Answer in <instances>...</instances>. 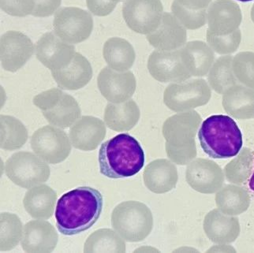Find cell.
<instances>
[{"instance_id":"obj_1","label":"cell","mask_w":254,"mask_h":253,"mask_svg":"<svg viewBox=\"0 0 254 253\" xmlns=\"http://www.w3.org/2000/svg\"><path fill=\"white\" fill-rule=\"evenodd\" d=\"M103 206L102 194L89 186L77 187L64 194L55 212L59 231L65 236L86 231L98 221Z\"/></svg>"},{"instance_id":"obj_2","label":"cell","mask_w":254,"mask_h":253,"mask_svg":"<svg viewBox=\"0 0 254 253\" xmlns=\"http://www.w3.org/2000/svg\"><path fill=\"white\" fill-rule=\"evenodd\" d=\"M98 162L100 174L108 179L130 178L144 167V150L137 139L121 133L101 144Z\"/></svg>"},{"instance_id":"obj_3","label":"cell","mask_w":254,"mask_h":253,"mask_svg":"<svg viewBox=\"0 0 254 253\" xmlns=\"http://www.w3.org/2000/svg\"><path fill=\"white\" fill-rule=\"evenodd\" d=\"M202 118L196 111L179 112L164 122L162 133L165 139L166 153L178 165H188L196 157L195 137Z\"/></svg>"},{"instance_id":"obj_4","label":"cell","mask_w":254,"mask_h":253,"mask_svg":"<svg viewBox=\"0 0 254 253\" xmlns=\"http://www.w3.org/2000/svg\"><path fill=\"white\" fill-rule=\"evenodd\" d=\"M200 147L209 157L229 159L240 152L243 134L237 123L227 115H212L207 118L198 131Z\"/></svg>"},{"instance_id":"obj_5","label":"cell","mask_w":254,"mask_h":253,"mask_svg":"<svg viewBox=\"0 0 254 253\" xmlns=\"http://www.w3.org/2000/svg\"><path fill=\"white\" fill-rule=\"evenodd\" d=\"M112 226L128 242H141L152 232L153 216L142 202L129 200L118 204L112 213Z\"/></svg>"},{"instance_id":"obj_6","label":"cell","mask_w":254,"mask_h":253,"mask_svg":"<svg viewBox=\"0 0 254 253\" xmlns=\"http://www.w3.org/2000/svg\"><path fill=\"white\" fill-rule=\"evenodd\" d=\"M33 104L41 110L51 125L60 128L72 126L81 118V108L77 100L60 88H51L37 95Z\"/></svg>"},{"instance_id":"obj_7","label":"cell","mask_w":254,"mask_h":253,"mask_svg":"<svg viewBox=\"0 0 254 253\" xmlns=\"http://www.w3.org/2000/svg\"><path fill=\"white\" fill-rule=\"evenodd\" d=\"M5 173L12 183L24 189L46 183L51 175L48 163L38 155L25 151L13 154L6 160Z\"/></svg>"},{"instance_id":"obj_8","label":"cell","mask_w":254,"mask_h":253,"mask_svg":"<svg viewBox=\"0 0 254 253\" xmlns=\"http://www.w3.org/2000/svg\"><path fill=\"white\" fill-rule=\"evenodd\" d=\"M212 97L209 84L202 78L172 83L165 88L164 103L175 112H189L206 105Z\"/></svg>"},{"instance_id":"obj_9","label":"cell","mask_w":254,"mask_h":253,"mask_svg":"<svg viewBox=\"0 0 254 253\" xmlns=\"http://www.w3.org/2000/svg\"><path fill=\"white\" fill-rule=\"evenodd\" d=\"M36 155L49 164H58L67 159L71 152L68 135L59 127L45 126L35 131L30 140Z\"/></svg>"},{"instance_id":"obj_10","label":"cell","mask_w":254,"mask_h":253,"mask_svg":"<svg viewBox=\"0 0 254 253\" xmlns=\"http://www.w3.org/2000/svg\"><path fill=\"white\" fill-rule=\"evenodd\" d=\"M54 32L69 44H79L90 37L93 29L92 14L79 7H63L55 14Z\"/></svg>"},{"instance_id":"obj_11","label":"cell","mask_w":254,"mask_h":253,"mask_svg":"<svg viewBox=\"0 0 254 253\" xmlns=\"http://www.w3.org/2000/svg\"><path fill=\"white\" fill-rule=\"evenodd\" d=\"M164 14L160 0H127L123 17L127 26L135 33L148 35L159 27Z\"/></svg>"},{"instance_id":"obj_12","label":"cell","mask_w":254,"mask_h":253,"mask_svg":"<svg viewBox=\"0 0 254 253\" xmlns=\"http://www.w3.org/2000/svg\"><path fill=\"white\" fill-rule=\"evenodd\" d=\"M179 49L155 50L151 53L148 60V69L155 80L162 83H180L192 77L182 60Z\"/></svg>"},{"instance_id":"obj_13","label":"cell","mask_w":254,"mask_h":253,"mask_svg":"<svg viewBox=\"0 0 254 253\" xmlns=\"http://www.w3.org/2000/svg\"><path fill=\"white\" fill-rule=\"evenodd\" d=\"M186 180L196 192L212 194L223 187L225 175L216 162L199 158L193 159L187 166Z\"/></svg>"},{"instance_id":"obj_14","label":"cell","mask_w":254,"mask_h":253,"mask_svg":"<svg viewBox=\"0 0 254 253\" xmlns=\"http://www.w3.org/2000/svg\"><path fill=\"white\" fill-rule=\"evenodd\" d=\"M37 60L52 71L67 66L75 56V47L63 41L55 32H48L35 46Z\"/></svg>"},{"instance_id":"obj_15","label":"cell","mask_w":254,"mask_h":253,"mask_svg":"<svg viewBox=\"0 0 254 253\" xmlns=\"http://www.w3.org/2000/svg\"><path fill=\"white\" fill-rule=\"evenodd\" d=\"M100 93L108 102L120 104L130 100L137 88V81L131 71L119 72L104 67L97 77Z\"/></svg>"},{"instance_id":"obj_16","label":"cell","mask_w":254,"mask_h":253,"mask_svg":"<svg viewBox=\"0 0 254 253\" xmlns=\"http://www.w3.org/2000/svg\"><path fill=\"white\" fill-rule=\"evenodd\" d=\"M1 64L5 70L17 72L34 53L31 40L19 31L10 30L1 37Z\"/></svg>"},{"instance_id":"obj_17","label":"cell","mask_w":254,"mask_h":253,"mask_svg":"<svg viewBox=\"0 0 254 253\" xmlns=\"http://www.w3.org/2000/svg\"><path fill=\"white\" fill-rule=\"evenodd\" d=\"M242 21L240 6L233 0H215L207 9L208 30L213 34H231L239 29Z\"/></svg>"},{"instance_id":"obj_18","label":"cell","mask_w":254,"mask_h":253,"mask_svg":"<svg viewBox=\"0 0 254 253\" xmlns=\"http://www.w3.org/2000/svg\"><path fill=\"white\" fill-rule=\"evenodd\" d=\"M148 43L160 51H175L183 48L187 41V31L173 14L164 13L159 27L146 35Z\"/></svg>"},{"instance_id":"obj_19","label":"cell","mask_w":254,"mask_h":253,"mask_svg":"<svg viewBox=\"0 0 254 253\" xmlns=\"http://www.w3.org/2000/svg\"><path fill=\"white\" fill-rule=\"evenodd\" d=\"M58 241L56 228L48 221H29L24 226L21 247L25 253H52Z\"/></svg>"},{"instance_id":"obj_20","label":"cell","mask_w":254,"mask_h":253,"mask_svg":"<svg viewBox=\"0 0 254 253\" xmlns=\"http://www.w3.org/2000/svg\"><path fill=\"white\" fill-rule=\"evenodd\" d=\"M105 123L93 116H83L69 129L72 145L84 152L96 149L106 136Z\"/></svg>"},{"instance_id":"obj_21","label":"cell","mask_w":254,"mask_h":253,"mask_svg":"<svg viewBox=\"0 0 254 253\" xmlns=\"http://www.w3.org/2000/svg\"><path fill=\"white\" fill-rule=\"evenodd\" d=\"M203 229L208 239L219 245L233 243L241 232L237 217L226 215L218 208L212 210L205 215Z\"/></svg>"},{"instance_id":"obj_22","label":"cell","mask_w":254,"mask_h":253,"mask_svg":"<svg viewBox=\"0 0 254 253\" xmlns=\"http://www.w3.org/2000/svg\"><path fill=\"white\" fill-rule=\"evenodd\" d=\"M179 180L178 169L172 160L158 159L148 163L143 173L144 184L149 191L164 194L172 191Z\"/></svg>"},{"instance_id":"obj_23","label":"cell","mask_w":254,"mask_h":253,"mask_svg":"<svg viewBox=\"0 0 254 253\" xmlns=\"http://www.w3.org/2000/svg\"><path fill=\"white\" fill-rule=\"evenodd\" d=\"M58 86L64 90H78L89 84L93 77L90 63L79 52H76L71 63L59 70L52 71Z\"/></svg>"},{"instance_id":"obj_24","label":"cell","mask_w":254,"mask_h":253,"mask_svg":"<svg viewBox=\"0 0 254 253\" xmlns=\"http://www.w3.org/2000/svg\"><path fill=\"white\" fill-rule=\"evenodd\" d=\"M179 50L192 77H201L208 74L215 62L214 51L208 44L204 41H190Z\"/></svg>"},{"instance_id":"obj_25","label":"cell","mask_w":254,"mask_h":253,"mask_svg":"<svg viewBox=\"0 0 254 253\" xmlns=\"http://www.w3.org/2000/svg\"><path fill=\"white\" fill-rule=\"evenodd\" d=\"M222 105L227 114L235 119H254V88L235 84L223 93Z\"/></svg>"},{"instance_id":"obj_26","label":"cell","mask_w":254,"mask_h":253,"mask_svg":"<svg viewBox=\"0 0 254 253\" xmlns=\"http://www.w3.org/2000/svg\"><path fill=\"white\" fill-rule=\"evenodd\" d=\"M57 193L50 186L38 185L25 192L23 205L26 212L36 219H50L54 213Z\"/></svg>"},{"instance_id":"obj_27","label":"cell","mask_w":254,"mask_h":253,"mask_svg":"<svg viewBox=\"0 0 254 253\" xmlns=\"http://www.w3.org/2000/svg\"><path fill=\"white\" fill-rule=\"evenodd\" d=\"M141 117L137 103L129 100L120 104L109 103L104 111V123L116 132H127L136 126Z\"/></svg>"},{"instance_id":"obj_28","label":"cell","mask_w":254,"mask_h":253,"mask_svg":"<svg viewBox=\"0 0 254 253\" xmlns=\"http://www.w3.org/2000/svg\"><path fill=\"white\" fill-rule=\"evenodd\" d=\"M103 56L108 66L119 72L129 70L136 60L132 44L120 37L108 39L103 48Z\"/></svg>"},{"instance_id":"obj_29","label":"cell","mask_w":254,"mask_h":253,"mask_svg":"<svg viewBox=\"0 0 254 253\" xmlns=\"http://www.w3.org/2000/svg\"><path fill=\"white\" fill-rule=\"evenodd\" d=\"M218 209L226 215H237L246 212L251 205V196L248 191L236 185H227L216 194Z\"/></svg>"},{"instance_id":"obj_30","label":"cell","mask_w":254,"mask_h":253,"mask_svg":"<svg viewBox=\"0 0 254 253\" xmlns=\"http://www.w3.org/2000/svg\"><path fill=\"white\" fill-rule=\"evenodd\" d=\"M127 251L125 240L112 229H100L91 234L84 246V253H122Z\"/></svg>"},{"instance_id":"obj_31","label":"cell","mask_w":254,"mask_h":253,"mask_svg":"<svg viewBox=\"0 0 254 253\" xmlns=\"http://www.w3.org/2000/svg\"><path fill=\"white\" fill-rule=\"evenodd\" d=\"M232 61L233 56H221L214 62L208 72V84L218 94L223 95L227 89L239 82L234 73Z\"/></svg>"},{"instance_id":"obj_32","label":"cell","mask_w":254,"mask_h":253,"mask_svg":"<svg viewBox=\"0 0 254 253\" xmlns=\"http://www.w3.org/2000/svg\"><path fill=\"white\" fill-rule=\"evenodd\" d=\"M28 140V130L23 123L9 115H1V148L19 149Z\"/></svg>"},{"instance_id":"obj_33","label":"cell","mask_w":254,"mask_h":253,"mask_svg":"<svg viewBox=\"0 0 254 253\" xmlns=\"http://www.w3.org/2000/svg\"><path fill=\"white\" fill-rule=\"evenodd\" d=\"M253 167L254 155L249 148H243L238 154L237 157L226 165L224 168L226 179L233 184H243L252 175Z\"/></svg>"},{"instance_id":"obj_34","label":"cell","mask_w":254,"mask_h":253,"mask_svg":"<svg viewBox=\"0 0 254 253\" xmlns=\"http://www.w3.org/2000/svg\"><path fill=\"white\" fill-rule=\"evenodd\" d=\"M1 223V242L0 250L2 252L14 250L23 236L24 226L21 219L15 214L2 212L0 215Z\"/></svg>"},{"instance_id":"obj_35","label":"cell","mask_w":254,"mask_h":253,"mask_svg":"<svg viewBox=\"0 0 254 253\" xmlns=\"http://www.w3.org/2000/svg\"><path fill=\"white\" fill-rule=\"evenodd\" d=\"M232 68L239 82L254 89V52L238 53L233 57Z\"/></svg>"},{"instance_id":"obj_36","label":"cell","mask_w":254,"mask_h":253,"mask_svg":"<svg viewBox=\"0 0 254 253\" xmlns=\"http://www.w3.org/2000/svg\"><path fill=\"white\" fill-rule=\"evenodd\" d=\"M207 42L214 52L220 55H231L239 49L242 41V32L237 29L228 35H216L207 30Z\"/></svg>"},{"instance_id":"obj_37","label":"cell","mask_w":254,"mask_h":253,"mask_svg":"<svg viewBox=\"0 0 254 253\" xmlns=\"http://www.w3.org/2000/svg\"><path fill=\"white\" fill-rule=\"evenodd\" d=\"M172 11L187 29H198L207 23V9L189 10L181 6L176 0H174L172 4Z\"/></svg>"},{"instance_id":"obj_38","label":"cell","mask_w":254,"mask_h":253,"mask_svg":"<svg viewBox=\"0 0 254 253\" xmlns=\"http://www.w3.org/2000/svg\"><path fill=\"white\" fill-rule=\"evenodd\" d=\"M1 9L9 15L25 17L32 15L34 6L33 0H1Z\"/></svg>"},{"instance_id":"obj_39","label":"cell","mask_w":254,"mask_h":253,"mask_svg":"<svg viewBox=\"0 0 254 253\" xmlns=\"http://www.w3.org/2000/svg\"><path fill=\"white\" fill-rule=\"evenodd\" d=\"M33 9L32 15L34 17H50L59 10L62 0H33Z\"/></svg>"},{"instance_id":"obj_40","label":"cell","mask_w":254,"mask_h":253,"mask_svg":"<svg viewBox=\"0 0 254 253\" xmlns=\"http://www.w3.org/2000/svg\"><path fill=\"white\" fill-rule=\"evenodd\" d=\"M86 4L92 14L98 17H105L112 14L118 3L111 0H86Z\"/></svg>"},{"instance_id":"obj_41","label":"cell","mask_w":254,"mask_h":253,"mask_svg":"<svg viewBox=\"0 0 254 253\" xmlns=\"http://www.w3.org/2000/svg\"><path fill=\"white\" fill-rule=\"evenodd\" d=\"M183 7L192 10L208 9L212 0H176Z\"/></svg>"},{"instance_id":"obj_42","label":"cell","mask_w":254,"mask_h":253,"mask_svg":"<svg viewBox=\"0 0 254 253\" xmlns=\"http://www.w3.org/2000/svg\"><path fill=\"white\" fill-rule=\"evenodd\" d=\"M208 253L213 252V253H236V250L233 247L230 246H214L208 250Z\"/></svg>"},{"instance_id":"obj_43","label":"cell","mask_w":254,"mask_h":253,"mask_svg":"<svg viewBox=\"0 0 254 253\" xmlns=\"http://www.w3.org/2000/svg\"><path fill=\"white\" fill-rule=\"evenodd\" d=\"M249 186H250V188L254 191V172L253 174L252 177H251V180H250V183H249Z\"/></svg>"},{"instance_id":"obj_44","label":"cell","mask_w":254,"mask_h":253,"mask_svg":"<svg viewBox=\"0 0 254 253\" xmlns=\"http://www.w3.org/2000/svg\"><path fill=\"white\" fill-rule=\"evenodd\" d=\"M251 19H252L253 22L254 23V4L253 5L252 9H251Z\"/></svg>"},{"instance_id":"obj_45","label":"cell","mask_w":254,"mask_h":253,"mask_svg":"<svg viewBox=\"0 0 254 253\" xmlns=\"http://www.w3.org/2000/svg\"><path fill=\"white\" fill-rule=\"evenodd\" d=\"M237 1H239V2H252V1H254V0H237Z\"/></svg>"},{"instance_id":"obj_46","label":"cell","mask_w":254,"mask_h":253,"mask_svg":"<svg viewBox=\"0 0 254 253\" xmlns=\"http://www.w3.org/2000/svg\"><path fill=\"white\" fill-rule=\"evenodd\" d=\"M111 1H112V2H116V3H118V2H123V1H127V0H111Z\"/></svg>"}]
</instances>
